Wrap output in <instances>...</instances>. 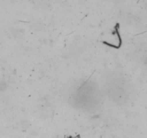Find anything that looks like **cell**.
Listing matches in <instances>:
<instances>
[{"label":"cell","instance_id":"1","mask_svg":"<svg viewBox=\"0 0 147 138\" xmlns=\"http://www.w3.org/2000/svg\"><path fill=\"white\" fill-rule=\"evenodd\" d=\"M110 40L102 41L103 44H105L106 46H110V47L114 48H119L122 44V40H121V36H120L119 32V25L117 24L115 27L113 32L112 33V36Z\"/></svg>","mask_w":147,"mask_h":138}]
</instances>
